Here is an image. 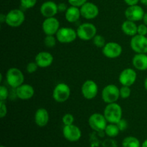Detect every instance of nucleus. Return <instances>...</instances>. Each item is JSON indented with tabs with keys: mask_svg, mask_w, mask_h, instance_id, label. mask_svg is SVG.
<instances>
[{
	"mask_svg": "<svg viewBox=\"0 0 147 147\" xmlns=\"http://www.w3.org/2000/svg\"><path fill=\"white\" fill-rule=\"evenodd\" d=\"M122 109L119 104L116 103H109L106 106L103 112L105 118L110 123L117 124L122 119Z\"/></svg>",
	"mask_w": 147,
	"mask_h": 147,
	"instance_id": "f257e3e1",
	"label": "nucleus"
},
{
	"mask_svg": "<svg viewBox=\"0 0 147 147\" xmlns=\"http://www.w3.org/2000/svg\"><path fill=\"white\" fill-rule=\"evenodd\" d=\"M6 80L10 87L16 89L24 83V76L20 69L17 67H11L7 70Z\"/></svg>",
	"mask_w": 147,
	"mask_h": 147,
	"instance_id": "f03ea898",
	"label": "nucleus"
},
{
	"mask_svg": "<svg viewBox=\"0 0 147 147\" xmlns=\"http://www.w3.org/2000/svg\"><path fill=\"white\" fill-rule=\"evenodd\" d=\"M76 32H77L78 37L80 40L83 41H89L93 39V37L96 35L97 29L96 26L92 23L86 22L80 24L78 27Z\"/></svg>",
	"mask_w": 147,
	"mask_h": 147,
	"instance_id": "7ed1b4c3",
	"label": "nucleus"
},
{
	"mask_svg": "<svg viewBox=\"0 0 147 147\" xmlns=\"http://www.w3.org/2000/svg\"><path fill=\"white\" fill-rule=\"evenodd\" d=\"M25 16L22 10L14 9L6 14V22L7 25L11 27H18L23 24Z\"/></svg>",
	"mask_w": 147,
	"mask_h": 147,
	"instance_id": "20e7f679",
	"label": "nucleus"
},
{
	"mask_svg": "<svg viewBox=\"0 0 147 147\" xmlns=\"http://www.w3.org/2000/svg\"><path fill=\"white\" fill-rule=\"evenodd\" d=\"M102 99L106 103H116L120 97V88L113 84L105 86L101 93Z\"/></svg>",
	"mask_w": 147,
	"mask_h": 147,
	"instance_id": "39448f33",
	"label": "nucleus"
},
{
	"mask_svg": "<svg viewBox=\"0 0 147 147\" xmlns=\"http://www.w3.org/2000/svg\"><path fill=\"white\" fill-rule=\"evenodd\" d=\"M70 96V88L66 83H60L56 85L53 91V99L57 103H64Z\"/></svg>",
	"mask_w": 147,
	"mask_h": 147,
	"instance_id": "423d86ee",
	"label": "nucleus"
},
{
	"mask_svg": "<svg viewBox=\"0 0 147 147\" xmlns=\"http://www.w3.org/2000/svg\"><path fill=\"white\" fill-rule=\"evenodd\" d=\"M56 38L60 43H70L76 40L77 32L70 27H61L56 33Z\"/></svg>",
	"mask_w": 147,
	"mask_h": 147,
	"instance_id": "0eeeda50",
	"label": "nucleus"
},
{
	"mask_svg": "<svg viewBox=\"0 0 147 147\" xmlns=\"http://www.w3.org/2000/svg\"><path fill=\"white\" fill-rule=\"evenodd\" d=\"M107 122L104 115L99 113H93L88 119L89 126L96 131H105L107 126Z\"/></svg>",
	"mask_w": 147,
	"mask_h": 147,
	"instance_id": "6e6552de",
	"label": "nucleus"
},
{
	"mask_svg": "<svg viewBox=\"0 0 147 147\" xmlns=\"http://www.w3.org/2000/svg\"><path fill=\"white\" fill-rule=\"evenodd\" d=\"M132 50L136 53H147V37L146 36L136 34L132 37L130 42Z\"/></svg>",
	"mask_w": 147,
	"mask_h": 147,
	"instance_id": "1a4fd4ad",
	"label": "nucleus"
},
{
	"mask_svg": "<svg viewBox=\"0 0 147 147\" xmlns=\"http://www.w3.org/2000/svg\"><path fill=\"white\" fill-rule=\"evenodd\" d=\"M98 91V87L96 82L92 80H87L83 83L81 88V93L83 97L88 100H91L96 97Z\"/></svg>",
	"mask_w": 147,
	"mask_h": 147,
	"instance_id": "9d476101",
	"label": "nucleus"
},
{
	"mask_svg": "<svg viewBox=\"0 0 147 147\" xmlns=\"http://www.w3.org/2000/svg\"><path fill=\"white\" fill-rule=\"evenodd\" d=\"M123 49L121 45L115 42H110L105 45L103 47V54L110 59L117 58L121 55Z\"/></svg>",
	"mask_w": 147,
	"mask_h": 147,
	"instance_id": "9b49d317",
	"label": "nucleus"
},
{
	"mask_svg": "<svg viewBox=\"0 0 147 147\" xmlns=\"http://www.w3.org/2000/svg\"><path fill=\"white\" fill-rule=\"evenodd\" d=\"M144 14L145 12L143 8L137 4L129 6L125 11V17L126 20L133 22H138L143 20Z\"/></svg>",
	"mask_w": 147,
	"mask_h": 147,
	"instance_id": "f8f14e48",
	"label": "nucleus"
},
{
	"mask_svg": "<svg viewBox=\"0 0 147 147\" xmlns=\"http://www.w3.org/2000/svg\"><path fill=\"white\" fill-rule=\"evenodd\" d=\"M60 29V22L55 17H47L42 22V30L46 35L56 34Z\"/></svg>",
	"mask_w": 147,
	"mask_h": 147,
	"instance_id": "ddd939ff",
	"label": "nucleus"
},
{
	"mask_svg": "<svg viewBox=\"0 0 147 147\" xmlns=\"http://www.w3.org/2000/svg\"><path fill=\"white\" fill-rule=\"evenodd\" d=\"M80 14L86 20H93L98 17L99 14L98 7L92 2H86L80 7Z\"/></svg>",
	"mask_w": 147,
	"mask_h": 147,
	"instance_id": "4468645a",
	"label": "nucleus"
},
{
	"mask_svg": "<svg viewBox=\"0 0 147 147\" xmlns=\"http://www.w3.org/2000/svg\"><path fill=\"white\" fill-rule=\"evenodd\" d=\"M137 74L136 71L132 68H126L124 69L119 76V82L122 86H131L134 84L136 82Z\"/></svg>",
	"mask_w": 147,
	"mask_h": 147,
	"instance_id": "2eb2a0df",
	"label": "nucleus"
},
{
	"mask_svg": "<svg viewBox=\"0 0 147 147\" xmlns=\"http://www.w3.org/2000/svg\"><path fill=\"white\" fill-rule=\"evenodd\" d=\"M63 135L69 142H77L81 137V131L76 125H67L63 128Z\"/></svg>",
	"mask_w": 147,
	"mask_h": 147,
	"instance_id": "dca6fc26",
	"label": "nucleus"
},
{
	"mask_svg": "<svg viewBox=\"0 0 147 147\" xmlns=\"http://www.w3.org/2000/svg\"><path fill=\"white\" fill-rule=\"evenodd\" d=\"M40 12L45 18L55 17L58 12L57 4L53 1H45L40 7Z\"/></svg>",
	"mask_w": 147,
	"mask_h": 147,
	"instance_id": "f3484780",
	"label": "nucleus"
},
{
	"mask_svg": "<svg viewBox=\"0 0 147 147\" xmlns=\"http://www.w3.org/2000/svg\"><path fill=\"white\" fill-rule=\"evenodd\" d=\"M16 95L21 100H29L34 95V89L31 85L24 84L16 88Z\"/></svg>",
	"mask_w": 147,
	"mask_h": 147,
	"instance_id": "a211bd4d",
	"label": "nucleus"
},
{
	"mask_svg": "<svg viewBox=\"0 0 147 147\" xmlns=\"http://www.w3.org/2000/svg\"><path fill=\"white\" fill-rule=\"evenodd\" d=\"M35 62L39 67L45 68L51 65L53 63V56L48 52H40L36 55Z\"/></svg>",
	"mask_w": 147,
	"mask_h": 147,
	"instance_id": "6ab92c4d",
	"label": "nucleus"
},
{
	"mask_svg": "<svg viewBox=\"0 0 147 147\" xmlns=\"http://www.w3.org/2000/svg\"><path fill=\"white\" fill-rule=\"evenodd\" d=\"M49 113L44 108H40L34 113V121L40 127H44L49 121Z\"/></svg>",
	"mask_w": 147,
	"mask_h": 147,
	"instance_id": "aec40b11",
	"label": "nucleus"
},
{
	"mask_svg": "<svg viewBox=\"0 0 147 147\" xmlns=\"http://www.w3.org/2000/svg\"><path fill=\"white\" fill-rule=\"evenodd\" d=\"M132 64L137 70L144 71L147 70V55L145 53H136L132 59Z\"/></svg>",
	"mask_w": 147,
	"mask_h": 147,
	"instance_id": "412c9836",
	"label": "nucleus"
},
{
	"mask_svg": "<svg viewBox=\"0 0 147 147\" xmlns=\"http://www.w3.org/2000/svg\"><path fill=\"white\" fill-rule=\"evenodd\" d=\"M121 30L126 35L134 37L136 34H137L138 26L136 25L135 22L126 20L122 24Z\"/></svg>",
	"mask_w": 147,
	"mask_h": 147,
	"instance_id": "4be33fe9",
	"label": "nucleus"
},
{
	"mask_svg": "<svg viewBox=\"0 0 147 147\" xmlns=\"http://www.w3.org/2000/svg\"><path fill=\"white\" fill-rule=\"evenodd\" d=\"M81 14H80V9L77 7L71 6L68 7L66 10L65 17L66 20L70 23H73L77 22L80 19Z\"/></svg>",
	"mask_w": 147,
	"mask_h": 147,
	"instance_id": "5701e85b",
	"label": "nucleus"
},
{
	"mask_svg": "<svg viewBox=\"0 0 147 147\" xmlns=\"http://www.w3.org/2000/svg\"><path fill=\"white\" fill-rule=\"evenodd\" d=\"M122 146L123 147H139L140 142L136 137L128 136L123 140Z\"/></svg>",
	"mask_w": 147,
	"mask_h": 147,
	"instance_id": "b1692460",
	"label": "nucleus"
},
{
	"mask_svg": "<svg viewBox=\"0 0 147 147\" xmlns=\"http://www.w3.org/2000/svg\"><path fill=\"white\" fill-rule=\"evenodd\" d=\"M119 131H120V129L116 123H110L109 125H107L106 129H105L106 135L110 137H115V136H118Z\"/></svg>",
	"mask_w": 147,
	"mask_h": 147,
	"instance_id": "393cba45",
	"label": "nucleus"
},
{
	"mask_svg": "<svg viewBox=\"0 0 147 147\" xmlns=\"http://www.w3.org/2000/svg\"><path fill=\"white\" fill-rule=\"evenodd\" d=\"M93 44L96 47H102L103 48L105 46L106 43V40H105V38L101 35H99V34H96L93 39Z\"/></svg>",
	"mask_w": 147,
	"mask_h": 147,
	"instance_id": "a878e982",
	"label": "nucleus"
},
{
	"mask_svg": "<svg viewBox=\"0 0 147 147\" xmlns=\"http://www.w3.org/2000/svg\"><path fill=\"white\" fill-rule=\"evenodd\" d=\"M57 42V38L54 37V35H46L44 39V43L46 47H53L55 46Z\"/></svg>",
	"mask_w": 147,
	"mask_h": 147,
	"instance_id": "bb28decb",
	"label": "nucleus"
},
{
	"mask_svg": "<svg viewBox=\"0 0 147 147\" xmlns=\"http://www.w3.org/2000/svg\"><path fill=\"white\" fill-rule=\"evenodd\" d=\"M131 91L129 86H122V87L120 88V97L122 98H128L131 96Z\"/></svg>",
	"mask_w": 147,
	"mask_h": 147,
	"instance_id": "cd10ccee",
	"label": "nucleus"
},
{
	"mask_svg": "<svg viewBox=\"0 0 147 147\" xmlns=\"http://www.w3.org/2000/svg\"><path fill=\"white\" fill-rule=\"evenodd\" d=\"M37 3V0H20V4L24 9H31Z\"/></svg>",
	"mask_w": 147,
	"mask_h": 147,
	"instance_id": "c85d7f7f",
	"label": "nucleus"
},
{
	"mask_svg": "<svg viewBox=\"0 0 147 147\" xmlns=\"http://www.w3.org/2000/svg\"><path fill=\"white\" fill-rule=\"evenodd\" d=\"M74 120V116L71 113H65L63 117V123H64L65 126L73 124Z\"/></svg>",
	"mask_w": 147,
	"mask_h": 147,
	"instance_id": "c756f323",
	"label": "nucleus"
},
{
	"mask_svg": "<svg viewBox=\"0 0 147 147\" xmlns=\"http://www.w3.org/2000/svg\"><path fill=\"white\" fill-rule=\"evenodd\" d=\"M39 67L38 65L36 63V62H31V63H29L28 64H27V67H26V70H27V72L28 73H34V72L37 71V68Z\"/></svg>",
	"mask_w": 147,
	"mask_h": 147,
	"instance_id": "7c9ffc66",
	"label": "nucleus"
},
{
	"mask_svg": "<svg viewBox=\"0 0 147 147\" xmlns=\"http://www.w3.org/2000/svg\"><path fill=\"white\" fill-rule=\"evenodd\" d=\"M9 96L8 89L4 86H0V100L4 101L7 100Z\"/></svg>",
	"mask_w": 147,
	"mask_h": 147,
	"instance_id": "2f4dec72",
	"label": "nucleus"
},
{
	"mask_svg": "<svg viewBox=\"0 0 147 147\" xmlns=\"http://www.w3.org/2000/svg\"><path fill=\"white\" fill-rule=\"evenodd\" d=\"M7 108L5 102L0 100V118H4L7 116Z\"/></svg>",
	"mask_w": 147,
	"mask_h": 147,
	"instance_id": "473e14b6",
	"label": "nucleus"
},
{
	"mask_svg": "<svg viewBox=\"0 0 147 147\" xmlns=\"http://www.w3.org/2000/svg\"><path fill=\"white\" fill-rule=\"evenodd\" d=\"M69 4L71 6H74V7H80L83 6L85 3L87 2V0H67Z\"/></svg>",
	"mask_w": 147,
	"mask_h": 147,
	"instance_id": "72a5a7b5",
	"label": "nucleus"
},
{
	"mask_svg": "<svg viewBox=\"0 0 147 147\" xmlns=\"http://www.w3.org/2000/svg\"><path fill=\"white\" fill-rule=\"evenodd\" d=\"M138 34H141V35L146 36L147 34V26L145 24H139L138 26Z\"/></svg>",
	"mask_w": 147,
	"mask_h": 147,
	"instance_id": "f704fd0d",
	"label": "nucleus"
},
{
	"mask_svg": "<svg viewBox=\"0 0 147 147\" xmlns=\"http://www.w3.org/2000/svg\"><path fill=\"white\" fill-rule=\"evenodd\" d=\"M117 126H119L120 131H123L127 128V122H126L124 119H121V120L117 123Z\"/></svg>",
	"mask_w": 147,
	"mask_h": 147,
	"instance_id": "c9c22d12",
	"label": "nucleus"
},
{
	"mask_svg": "<svg viewBox=\"0 0 147 147\" xmlns=\"http://www.w3.org/2000/svg\"><path fill=\"white\" fill-rule=\"evenodd\" d=\"M57 8H58V11L60 12H65L68 7H67L65 3H60L57 4Z\"/></svg>",
	"mask_w": 147,
	"mask_h": 147,
	"instance_id": "e433bc0d",
	"label": "nucleus"
},
{
	"mask_svg": "<svg viewBox=\"0 0 147 147\" xmlns=\"http://www.w3.org/2000/svg\"><path fill=\"white\" fill-rule=\"evenodd\" d=\"M124 1L129 6H132L137 4L138 2L140 1V0H124Z\"/></svg>",
	"mask_w": 147,
	"mask_h": 147,
	"instance_id": "4c0bfd02",
	"label": "nucleus"
},
{
	"mask_svg": "<svg viewBox=\"0 0 147 147\" xmlns=\"http://www.w3.org/2000/svg\"><path fill=\"white\" fill-rule=\"evenodd\" d=\"M0 22H1V23L5 22H6V15H4V14H0Z\"/></svg>",
	"mask_w": 147,
	"mask_h": 147,
	"instance_id": "58836bf2",
	"label": "nucleus"
},
{
	"mask_svg": "<svg viewBox=\"0 0 147 147\" xmlns=\"http://www.w3.org/2000/svg\"><path fill=\"white\" fill-rule=\"evenodd\" d=\"M143 21H144V24H145L147 26V13H145L144 16Z\"/></svg>",
	"mask_w": 147,
	"mask_h": 147,
	"instance_id": "ea45409f",
	"label": "nucleus"
},
{
	"mask_svg": "<svg viewBox=\"0 0 147 147\" xmlns=\"http://www.w3.org/2000/svg\"><path fill=\"white\" fill-rule=\"evenodd\" d=\"M144 86L145 89H146V90L147 91V77L146 78V79H145L144 83Z\"/></svg>",
	"mask_w": 147,
	"mask_h": 147,
	"instance_id": "a19ab883",
	"label": "nucleus"
},
{
	"mask_svg": "<svg viewBox=\"0 0 147 147\" xmlns=\"http://www.w3.org/2000/svg\"><path fill=\"white\" fill-rule=\"evenodd\" d=\"M142 147H147V139L144 142V143L142 144Z\"/></svg>",
	"mask_w": 147,
	"mask_h": 147,
	"instance_id": "79ce46f5",
	"label": "nucleus"
},
{
	"mask_svg": "<svg viewBox=\"0 0 147 147\" xmlns=\"http://www.w3.org/2000/svg\"><path fill=\"white\" fill-rule=\"evenodd\" d=\"M141 3L143 4H144V5H147V0H140Z\"/></svg>",
	"mask_w": 147,
	"mask_h": 147,
	"instance_id": "37998d69",
	"label": "nucleus"
},
{
	"mask_svg": "<svg viewBox=\"0 0 147 147\" xmlns=\"http://www.w3.org/2000/svg\"><path fill=\"white\" fill-rule=\"evenodd\" d=\"M1 147H5V146H1Z\"/></svg>",
	"mask_w": 147,
	"mask_h": 147,
	"instance_id": "c03bdc74",
	"label": "nucleus"
}]
</instances>
